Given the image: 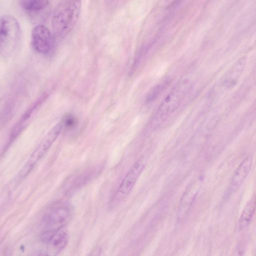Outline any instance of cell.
Here are the masks:
<instances>
[{"label": "cell", "mask_w": 256, "mask_h": 256, "mask_svg": "<svg viewBox=\"0 0 256 256\" xmlns=\"http://www.w3.org/2000/svg\"><path fill=\"white\" fill-rule=\"evenodd\" d=\"M20 24L12 16H0V55L10 56L17 48L20 38Z\"/></svg>", "instance_id": "cell-3"}, {"label": "cell", "mask_w": 256, "mask_h": 256, "mask_svg": "<svg viewBox=\"0 0 256 256\" xmlns=\"http://www.w3.org/2000/svg\"><path fill=\"white\" fill-rule=\"evenodd\" d=\"M70 215V208L66 204H60L52 208L44 218L45 226L42 240L47 242L55 232L64 228Z\"/></svg>", "instance_id": "cell-4"}, {"label": "cell", "mask_w": 256, "mask_h": 256, "mask_svg": "<svg viewBox=\"0 0 256 256\" xmlns=\"http://www.w3.org/2000/svg\"><path fill=\"white\" fill-rule=\"evenodd\" d=\"M49 4L48 0H30L20 2V6L24 10L29 11H39L44 9Z\"/></svg>", "instance_id": "cell-12"}, {"label": "cell", "mask_w": 256, "mask_h": 256, "mask_svg": "<svg viewBox=\"0 0 256 256\" xmlns=\"http://www.w3.org/2000/svg\"><path fill=\"white\" fill-rule=\"evenodd\" d=\"M192 88V84L189 79L180 80L158 107L152 119V122L160 124L165 121L178 108Z\"/></svg>", "instance_id": "cell-2"}, {"label": "cell", "mask_w": 256, "mask_h": 256, "mask_svg": "<svg viewBox=\"0 0 256 256\" xmlns=\"http://www.w3.org/2000/svg\"><path fill=\"white\" fill-rule=\"evenodd\" d=\"M167 82H162L154 87L148 94L146 100L150 102L154 100L164 90Z\"/></svg>", "instance_id": "cell-14"}, {"label": "cell", "mask_w": 256, "mask_h": 256, "mask_svg": "<svg viewBox=\"0 0 256 256\" xmlns=\"http://www.w3.org/2000/svg\"><path fill=\"white\" fill-rule=\"evenodd\" d=\"M81 6L80 0H62L58 4L52 20L56 36L63 38L72 30L79 18Z\"/></svg>", "instance_id": "cell-1"}, {"label": "cell", "mask_w": 256, "mask_h": 256, "mask_svg": "<svg viewBox=\"0 0 256 256\" xmlns=\"http://www.w3.org/2000/svg\"><path fill=\"white\" fill-rule=\"evenodd\" d=\"M69 240L68 231L64 228L55 232L47 242L48 256H56L66 246Z\"/></svg>", "instance_id": "cell-9"}, {"label": "cell", "mask_w": 256, "mask_h": 256, "mask_svg": "<svg viewBox=\"0 0 256 256\" xmlns=\"http://www.w3.org/2000/svg\"><path fill=\"white\" fill-rule=\"evenodd\" d=\"M144 166V161L138 160L130 167L110 200V206L111 208H114L120 204L132 191Z\"/></svg>", "instance_id": "cell-5"}, {"label": "cell", "mask_w": 256, "mask_h": 256, "mask_svg": "<svg viewBox=\"0 0 256 256\" xmlns=\"http://www.w3.org/2000/svg\"><path fill=\"white\" fill-rule=\"evenodd\" d=\"M62 128V125L60 121L49 131L33 152L22 168L20 173L22 177L26 176L32 170L58 138Z\"/></svg>", "instance_id": "cell-6"}, {"label": "cell", "mask_w": 256, "mask_h": 256, "mask_svg": "<svg viewBox=\"0 0 256 256\" xmlns=\"http://www.w3.org/2000/svg\"><path fill=\"white\" fill-rule=\"evenodd\" d=\"M256 210V200L251 198L246 205L239 220V229L242 230L247 226L254 216Z\"/></svg>", "instance_id": "cell-11"}, {"label": "cell", "mask_w": 256, "mask_h": 256, "mask_svg": "<svg viewBox=\"0 0 256 256\" xmlns=\"http://www.w3.org/2000/svg\"><path fill=\"white\" fill-rule=\"evenodd\" d=\"M195 194L190 195V194H185L180 204V206L178 211V217L182 218L184 216L186 212H188L190 207L192 204L195 198Z\"/></svg>", "instance_id": "cell-13"}, {"label": "cell", "mask_w": 256, "mask_h": 256, "mask_svg": "<svg viewBox=\"0 0 256 256\" xmlns=\"http://www.w3.org/2000/svg\"><path fill=\"white\" fill-rule=\"evenodd\" d=\"M62 127L67 128H74L77 124V120L76 118L72 114L66 115L60 120Z\"/></svg>", "instance_id": "cell-15"}, {"label": "cell", "mask_w": 256, "mask_h": 256, "mask_svg": "<svg viewBox=\"0 0 256 256\" xmlns=\"http://www.w3.org/2000/svg\"><path fill=\"white\" fill-rule=\"evenodd\" d=\"M252 164V156H247L236 170L231 178L230 190L231 192L236 191L244 183L248 176Z\"/></svg>", "instance_id": "cell-8"}, {"label": "cell", "mask_w": 256, "mask_h": 256, "mask_svg": "<svg viewBox=\"0 0 256 256\" xmlns=\"http://www.w3.org/2000/svg\"><path fill=\"white\" fill-rule=\"evenodd\" d=\"M31 42L34 50L42 54H49L54 46V38L51 32L42 24H38L33 28Z\"/></svg>", "instance_id": "cell-7"}, {"label": "cell", "mask_w": 256, "mask_h": 256, "mask_svg": "<svg viewBox=\"0 0 256 256\" xmlns=\"http://www.w3.org/2000/svg\"><path fill=\"white\" fill-rule=\"evenodd\" d=\"M104 248L102 245L96 246L90 252L88 256H105Z\"/></svg>", "instance_id": "cell-16"}, {"label": "cell", "mask_w": 256, "mask_h": 256, "mask_svg": "<svg viewBox=\"0 0 256 256\" xmlns=\"http://www.w3.org/2000/svg\"><path fill=\"white\" fill-rule=\"evenodd\" d=\"M38 256H48L47 254H40Z\"/></svg>", "instance_id": "cell-17"}, {"label": "cell", "mask_w": 256, "mask_h": 256, "mask_svg": "<svg viewBox=\"0 0 256 256\" xmlns=\"http://www.w3.org/2000/svg\"><path fill=\"white\" fill-rule=\"evenodd\" d=\"M246 59L242 56L234 64L224 75L222 80L223 86L230 88L234 86L240 77L246 65Z\"/></svg>", "instance_id": "cell-10"}]
</instances>
